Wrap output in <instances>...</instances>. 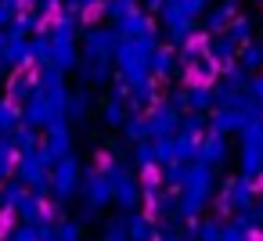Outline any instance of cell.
Masks as SVG:
<instances>
[{"label": "cell", "instance_id": "cell-1", "mask_svg": "<svg viewBox=\"0 0 263 241\" xmlns=\"http://www.w3.org/2000/svg\"><path fill=\"white\" fill-rule=\"evenodd\" d=\"M51 40V65L62 72V69H72L76 65V44H72V29L69 26H58L47 33Z\"/></svg>", "mask_w": 263, "mask_h": 241}, {"label": "cell", "instance_id": "cell-2", "mask_svg": "<svg viewBox=\"0 0 263 241\" xmlns=\"http://www.w3.org/2000/svg\"><path fill=\"white\" fill-rule=\"evenodd\" d=\"M4 58H8V69H22V65H29L33 62V51H29V40H22V36H8V44H4Z\"/></svg>", "mask_w": 263, "mask_h": 241}, {"label": "cell", "instance_id": "cell-3", "mask_svg": "<svg viewBox=\"0 0 263 241\" xmlns=\"http://www.w3.org/2000/svg\"><path fill=\"white\" fill-rule=\"evenodd\" d=\"M33 90H36V79L29 76V72H18V76H11V83H8V101H15L18 108L33 97Z\"/></svg>", "mask_w": 263, "mask_h": 241}, {"label": "cell", "instance_id": "cell-4", "mask_svg": "<svg viewBox=\"0 0 263 241\" xmlns=\"http://www.w3.org/2000/svg\"><path fill=\"white\" fill-rule=\"evenodd\" d=\"M18 123H22V108L4 97V101H0V133H15Z\"/></svg>", "mask_w": 263, "mask_h": 241}, {"label": "cell", "instance_id": "cell-5", "mask_svg": "<svg viewBox=\"0 0 263 241\" xmlns=\"http://www.w3.org/2000/svg\"><path fill=\"white\" fill-rule=\"evenodd\" d=\"M72 187H76V162L65 158V162L54 169V191H58V194H69Z\"/></svg>", "mask_w": 263, "mask_h": 241}, {"label": "cell", "instance_id": "cell-6", "mask_svg": "<svg viewBox=\"0 0 263 241\" xmlns=\"http://www.w3.org/2000/svg\"><path fill=\"white\" fill-rule=\"evenodd\" d=\"M15 137H18V148H22V151H33V148H36V133H33L29 126H26V130L18 126V130H15Z\"/></svg>", "mask_w": 263, "mask_h": 241}, {"label": "cell", "instance_id": "cell-7", "mask_svg": "<svg viewBox=\"0 0 263 241\" xmlns=\"http://www.w3.org/2000/svg\"><path fill=\"white\" fill-rule=\"evenodd\" d=\"M15 15H18V8H11V4H4V0H0V29H8Z\"/></svg>", "mask_w": 263, "mask_h": 241}, {"label": "cell", "instance_id": "cell-8", "mask_svg": "<svg viewBox=\"0 0 263 241\" xmlns=\"http://www.w3.org/2000/svg\"><path fill=\"white\" fill-rule=\"evenodd\" d=\"M4 44H8V36H4V29H0V79H4V72H8V58H4Z\"/></svg>", "mask_w": 263, "mask_h": 241}, {"label": "cell", "instance_id": "cell-9", "mask_svg": "<svg viewBox=\"0 0 263 241\" xmlns=\"http://www.w3.org/2000/svg\"><path fill=\"white\" fill-rule=\"evenodd\" d=\"M4 4H11V8H22V4H18V0H4Z\"/></svg>", "mask_w": 263, "mask_h": 241}]
</instances>
